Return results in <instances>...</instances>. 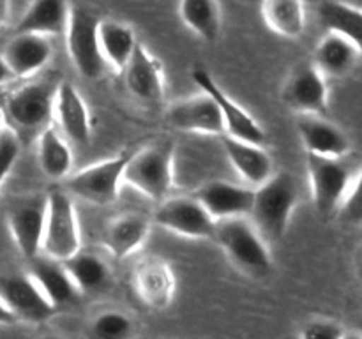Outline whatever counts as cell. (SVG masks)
I'll return each instance as SVG.
<instances>
[{"instance_id":"obj_35","label":"cell","mask_w":362,"mask_h":339,"mask_svg":"<svg viewBox=\"0 0 362 339\" xmlns=\"http://www.w3.org/2000/svg\"><path fill=\"white\" fill-rule=\"evenodd\" d=\"M343 328L331 320H313L300 332V339H343Z\"/></svg>"},{"instance_id":"obj_30","label":"cell","mask_w":362,"mask_h":339,"mask_svg":"<svg viewBox=\"0 0 362 339\" xmlns=\"http://www.w3.org/2000/svg\"><path fill=\"white\" fill-rule=\"evenodd\" d=\"M262 18L281 37H300L306 27L303 0H262Z\"/></svg>"},{"instance_id":"obj_13","label":"cell","mask_w":362,"mask_h":339,"mask_svg":"<svg viewBox=\"0 0 362 339\" xmlns=\"http://www.w3.org/2000/svg\"><path fill=\"white\" fill-rule=\"evenodd\" d=\"M0 300L18 321L28 323H42L57 311L28 274L0 275Z\"/></svg>"},{"instance_id":"obj_5","label":"cell","mask_w":362,"mask_h":339,"mask_svg":"<svg viewBox=\"0 0 362 339\" xmlns=\"http://www.w3.org/2000/svg\"><path fill=\"white\" fill-rule=\"evenodd\" d=\"M98 25L99 18L87 6L81 4L69 6L66 27L67 53L74 69L92 81L101 80L108 67L99 49Z\"/></svg>"},{"instance_id":"obj_3","label":"cell","mask_w":362,"mask_h":339,"mask_svg":"<svg viewBox=\"0 0 362 339\" xmlns=\"http://www.w3.org/2000/svg\"><path fill=\"white\" fill-rule=\"evenodd\" d=\"M216 244L228 256L233 267L251 278H265L272 270V258L260 233L246 218L216 221Z\"/></svg>"},{"instance_id":"obj_37","label":"cell","mask_w":362,"mask_h":339,"mask_svg":"<svg viewBox=\"0 0 362 339\" xmlns=\"http://www.w3.org/2000/svg\"><path fill=\"white\" fill-rule=\"evenodd\" d=\"M9 80H13V74H11L9 67H7L6 60H4L2 53H0V85L7 83Z\"/></svg>"},{"instance_id":"obj_2","label":"cell","mask_w":362,"mask_h":339,"mask_svg":"<svg viewBox=\"0 0 362 339\" xmlns=\"http://www.w3.org/2000/svg\"><path fill=\"white\" fill-rule=\"evenodd\" d=\"M297 182L288 172L274 173L267 182L255 187L251 225L262 239L278 240L286 233L297 205Z\"/></svg>"},{"instance_id":"obj_23","label":"cell","mask_w":362,"mask_h":339,"mask_svg":"<svg viewBox=\"0 0 362 339\" xmlns=\"http://www.w3.org/2000/svg\"><path fill=\"white\" fill-rule=\"evenodd\" d=\"M28 275L34 279L42 295L55 309L76 302L80 297V292L71 281L62 261L52 260L48 256H35L34 260H30Z\"/></svg>"},{"instance_id":"obj_11","label":"cell","mask_w":362,"mask_h":339,"mask_svg":"<svg viewBox=\"0 0 362 339\" xmlns=\"http://www.w3.org/2000/svg\"><path fill=\"white\" fill-rule=\"evenodd\" d=\"M154 222L175 235L202 240H212L216 228V221L197 196H168L159 201L154 212Z\"/></svg>"},{"instance_id":"obj_36","label":"cell","mask_w":362,"mask_h":339,"mask_svg":"<svg viewBox=\"0 0 362 339\" xmlns=\"http://www.w3.org/2000/svg\"><path fill=\"white\" fill-rule=\"evenodd\" d=\"M16 316H14V314L7 309L6 304L0 300V325H13L16 323Z\"/></svg>"},{"instance_id":"obj_22","label":"cell","mask_w":362,"mask_h":339,"mask_svg":"<svg viewBox=\"0 0 362 339\" xmlns=\"http://www.w3.org/2000/svg\"><path fill=\"white\" fill-rule=\"evenodd\" d=\"M151 232V221L144 214L127 212L113 218L103 232V244L115 260H124L140 249Z\"/></svg>"},{"instance_id":"obj_32","label":"cell","mask_w":362,"mask_h":339,"mask_svg":"<svg viewBox=\"0 0 362 339\" xmlns=\"http://www.w3.org/2000/svg\"><path fill=\"white\" fill-rule=\"evenodd\" d=\"M134 323L127 314L108 309L95 314L87 327V339H133Z\"/></svg>"},{"instance_id":"obj_21","label":"cell","mask_w":362,"mask_h":339,"mask_svg":"<svg viewBox=\"0 0 362 339\" xmlns=\"http://www.w3.org/2000/svg\"><path fill=\"white\" fill-rule=\"evenodd\" d=\"M13 78H30L48 64L52 44L45 35L14 34L2 53Z\"/></svg>"},{"instance_id":"obj_33","label":"cell","mask_w":362,"mask_h":339,"mask_svg":"<svg viewBox=\"0 0 362 339\" xmlns=\"http://www.w3.org/2000/svg\"><path fill=\"white\" fill-rule=\"evenodd\" d=\"M338 218L343 225H362V170L354 186L346 193L345 200H343L341 207L338 210Z\"/></svg>"},{"instance_id":"obj_10","label":"cell","mask_w":362,"mask_h":339,"mask_svg":"<svg viewBox=\"0 0 362 339\" xmlns=\"http://www.w3.org/2000/svg\"><path fill=\"white\" fill-rule=\"evenodd\" d=\"M48 196L28 194L14 201L7 210V226L18 251L28 260L39 256L45 233Z\"/></svg>"},{"instance_id":"obj_15","label":"cell","mask_w":362,"mask_h":339,"mask_svg":"<svg viewBox=\"0 0 362 339\" xmlns=\"http://www.w3.org/2000/svg\"><path fill=\"white\" fill-rule=\"evenodd\" d=\"M122 74L124 83L134 99L151 106L163 101L165 97L163 66L141 42L136 44Z\"/></svg>"},{"instance_id":"obj_1","label":"cell","mask_w":362,"mask_h":339,"mask_svg":"<svg viewBox=\"0 0 362 339\" xmlns=\"http://www.w3.org/2000/svg\"><path fill=\"white\" fill-rule=\"evenodd\" d=\"M57 87L59 81L55 80L32 81L18 87L6 97L2 105L4 119H7L20 143L34 140L52 126Z\"/></svg>"},{"instance_id":"obj_41","label":"cell","mask_w":362,"mask_h":339,"mask_svg":"<svg viewBox=\"0 0 362 339\" xmlns=\"http://www.w3.org/2000/svg\"><path fill=\"white\" fill-rule=\"evenodd\" d=\"M4 122V109H2V105H0V126H2Z\"/></svg>"},{"instance_id":"obj_16","label":"cell","mask_w":362,"mask_h":339,"mask_svg":"<svg viewBox=\"0 0 362 339\" xmlns=\"http://www.w3.org/2000/svg\"><path fill=\"white\" fill-rule=\"evenodd\" d=\"M166 120L170 126L182 133L211 134V136L225 134V126H223L218 105L211 95L204 92L194 97L173 102L166 112Z\"/></svg>"},{"instance_id":"obj_12","label":"cell","mask_w":362,"mask_h":339,"mask_svg":"<svg viewBox=\"0 0 362 339\" xmlns=\"http://www.w3.org/2000/svg\"><path fill=\"white\" fill-rule=\"evenodd\" d=\"M281 99L299 115L324 117L329 106L325 78L313 62L297 64L283 83Z\"/></svg>"},{"instance_id":"obj_39","label":"cell","mask_w":362,"mask_h":339,"mask_svg":"<svg viewBox=\"0 0 362 339\" xmlns=\"http://www.w3.org/2000/svg\"><path fill=\"white\" fill-rule=\"evenodd\" d=\"M343 339H362V334L361 332L359 334H357V332H350V334L343 335Z\"/></svg>"},{"instance_id":"obj_7","label":"cell","mask_w":362,"mask_h":339,"mask_svg":"<svg viewBox=\"0 0 362 339\" xmlns=\"http://www.w3.org/2000/svg\"><path fill=\"white\" fill-rule=\"evenodd\" d=\"M129 150H124L105 161L85 166L76 173H71L62 189L69 196L88 201L92 205L115 203L122 187V175L126 162L129 159Z\"/></svg>"},{"instance_id":"obj_20","label":"cell","mask_w":362,"mask_h":339,"mask_svg":"<svg viewBox=\"0 0 362 339\" xmlns=\"http://www.w3.org/2000/svg\"><path fill=\"white\" fill-rule=\"evenodd\" d=\"M221 145L225 148L230 165L239 173L240 179L250 184V186H262L274 175V172H272L274 165H272L271 155L260 145L235 140L228 134H223Z\"/></svg>"},{"instance_id":"obj_8","label":"cell","mask_w":362,"mask_h":339,"mask_svg":"<svg viewBox=\"0 0 362 339\" xmlns=\"http://www.w3.org/2000/svg\"><path fill=\"white\" fill-rule=\"evenodd\" d=\"M308 177H310L311 198L315 210L324 219L338 214L350 187V173L341 159L306 155Z\"/></svg>"},{"instance_id":"obj_24","label":"cell","mask_w":362,"mask_h":339,"mask_svg":"<svg viewBox=\"0 0 362 339\" xmlns=\"http://www.w3.org/2000/svg\"><path fill=\"white\" fill-rule=\"evenodd\" d=\"M69 18L67 0H32L28 9L18 21L14 34L59 35L66 32Z\"/></svg>"},{"instance_id":"obj_18","label":"cell","mask_w":362,"mask_h":339,"mask_svg":"<svg viewBox=\"0 0 362 339\" xmlns=\"http://www.w3.org/2000/svg\"><path fill=\"white\" fill-rule=\"evenodd\" d=\"M197 198L214 221H223V219L250 215L251 207H253L255 189L237 186V184L226 182V180H212L200 187Z\"/></svg>"},{"instance_id":"obj_27","label":"cell","mask_w":362,"mask_h":339,"mask_svg":"<svg viewBox=\"0 0 362 339\" xmlns=\"http://www.w3.org/2000/svg\"><path fill=\"white\" fill-rule=\"evenodd\" d=\"M71 281L81 293H99L112 282V272L101 256L88 251H78L71 258L62 261Z\"/></svg>"},{"instance_id":"obj_28","label":"cell","mask_w":362,"mask_h":339,"mask_svg":"<svg viewBox=\"0 0 362 339\" xmlns=\"http://www.w3.org/2000/svg\"><path fill=\"white\" fill-rule=\"evenodd\" d=\"M37 159L41 172L52 180H64L73 170V152L59 129L48 126L37 136Z\"/></svg>"},{"instance_id":"obj_31","label":"cell","mask_w":362,"mask_h":339,"mask_svg":"<svg viewBox=\"0 0 362 339\" xmlns=\"http://www.w3.org/2000/svg\"><path fill=\"white\" fill-rule=\"evenodd\" d=\"M179 14L186 27L205 42H214L221 32L218 0H180Z\"/></svg>"},{"instance_id":"obj_26","label":"cell","mask_w":362,"mask_h":339,"mask_svg":"<svg viewBox=\"0 0 362 339\" xmlns=\"http://www.w3.org/2000/svg\"><path fill=\"white\" fill-rule=\"evenodd\" d=\"M359 55V49L352 42L339 34L329 32L315 49L313 64L324 78H341L354 69Z\"/></svg>"},{"instance_id":"obj_17","label":"cell","mask_w":362,"mask_h":339,"mask_svg":"<svg viewBox=\"0 0 362 339\" xmlns=\"http://www.w3.org/2000/svg\"><path fill=\"white\" fill-rule=\"evenodd\" d=\"M53 115L66 140L76 145H88L92 140V119L83 97L69 81H59Z\"/></svg>"},{"instance_id":"obj_38","label":"cell","mask_w":362,"mask_h":339,"mask_svg":"<svg viewBox=\"0 0 362 339\" xmlns=\"http://www.w3.org/2000/svg\"><path fill=\"white\" fill-rule=\"evenodd\" d=\"M9 7H11L9 0H0V27H4L7 18H9Z\"/></svg>"},{"instance_id":"obj_42","label":"cell","mask_w":362,"mask_h":339,"mask_svg":"<svg viewBox=\"0 0 362 339\" xmlns=\"http://www.w3.org/2000/svg\"><path fill=\"white\" fill-rule=\"evenodd\" d=\"M359 275L362 278V260H361V265H359Z\"/></svg>"},{"instance_id":"obj_19","label":"cell","mask_w":362,"mask_h":339,"mask_svg":"<svg viewBox=\"0 0 362 339\" xmlns=\"http://www.w3.org/2000/svg\"><path fill=\"white\" fill-rule=\"evenodd\" d=\"M297 131L306 154L341 159L350 150V140L338 126L318 115H299Z\"/></svg>"},{"instance_id":"obj_43","label":"cell","mask_w":362,"mask_h":339,"mask_svg":"<svg viewBox=\"0 0 362 339\" xmlns=\"http://www.w3.org/2000/svg\"><path fill=\"white\" fill-rule=\"evenodd\" d=\"M361 334H362V320H361Z\"/></svg>"},{"instance_id":"obj_4","label":"cell","mask_w":362,"mask_h":339,"mask_svg":"<svg viewBox=\"0 0 362 339\" xmlns=\"http://www.w3.org/2000/svg\"><path fill=\"white\" fill-rule=\"evenodd\" d=\"M173 155L175 147L172 141H156L131 152L124 168L122 184L133 187L148 200H166L173 186Z\"/></svg>"},{"instance_id":"obj_25","label":"cell","mask_w":362,"mask_h":339,"mask_svg":"<svg viewBox=\"0 0 362 339\" xmlns=\"http://www.w3.org/2000/svg\"><path fill=\"white\" fill-rule=\"evenodd\" d=\"M98 41L106 66L117 73H122L138 44L133 28L115 20H99Z\"/></svg>"},{"instance_id":"obj_29","label":"cell","mask_w":362,"mask_h":339,"mask_svg":"<svg viewBox=\"0 0 362 339\" xmlns=\"http://www.w3.org/2000/svg\"><path fill=\"white\" fill-rule=\"evenodd\" d=\"M318 20L329 32L339 34L362 53V11L339 0H324L318 6Z\"/></svg>"},{"instance_id":"obj_40","label":"cell","mask_w":362,"mask_h":339,"mask_svg":"<svg viewBox=\"0 0 362 339\" xmlns=\"http://www.w3.org/2000/svg\"><path fill=\"white\" fill-rule=\"evenodd\" d=\"M41 339H64V338H60V335H55V334H48V335H42Z\"/></svg>"},{"instance_id":"obj_6","label":"cell","mask_w":362,"mask_h":339,"mask_svg":"<svg viewBox=\"0 0 362 339\" xmlns=\"http://www.w3.org/2000/svg\"><path fill=\"white\" fill-rule=\"evenodd\" d=\"M45 233L41 253L52 260L64 261L81 249V233L73 198L60 187L48 191Z\"/></svg>"},{"instance_id":"obj_14","label":"cell","mask_w":362,"mask_h":339,"mask_svg":"<svg viewBox=\"0 0 362 339\" xmlns=\"http://www.w3.org/2000/svg\"><path fill=\"white\" fill-rule=\"evenodd\" d=\"M133 288L138 299L154 311H163L175 295L172 267L159 256H145L133 268Z\"/></svg>"},{"instance_id":"obj_34","label":"cell","mask_w":362,"mask_h":339,"mask_svg":"<svg viewBox=\"0 0 362 339\" xmlns=\"http://www.w3.org/2000/svg\"><path fill=\"white\" fill-rule=\"evenodd\" d=\"M20 140L14 136L13 131L9 129L0 133V186H2V182L7 179L11 170L16 165L18 155H20Z\"/></svg>"},{"instance_id":"obj_9","label":"cell","mask_w":362,"mask_h":339,"mask_svg":"<svg viewBox=\"0 0 362 339\" xmlns=\"http://www.w3.org/2000/svg\"><path fill=\"white\" fill-rule=\"evenodd\" d=\"M191 78L202 88V92L211 95L216 105H218V109L223 119V126H225V134L235 138V140L260 145V147H264L267 143V133L264 131V127L255 120V117L251 113H247L239 102L233 101L216 83V80L211 76L209 71L202 69V67H194L193 73H191Z\"/></svg>"}]
</instances>
